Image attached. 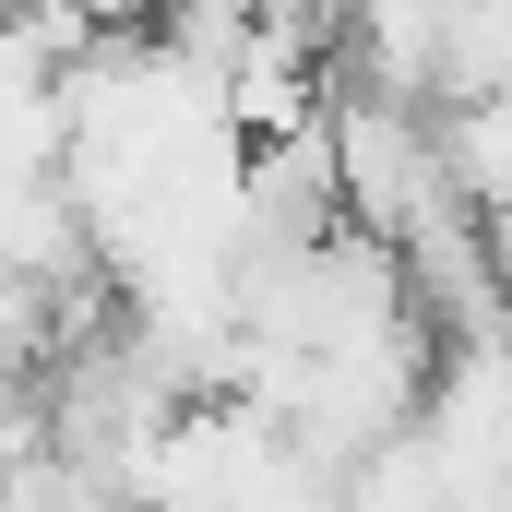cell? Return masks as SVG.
Returning <instances> with one entry per match:
<instances>
[{"label": "cell", "instance_id": "1", "mask_svg": "<svg viewBox=\"0 0 512 512\" xmlns=\"http://www.w3.org/2000/svg\"><path fill=\"white\" fill-rule=\"evenodd\" d=\"M322 143H334V203H346V227H370V239H405V227H429L441 203H465V191L441 179L429 96H382V84L346 72V96H322Z\"/></svg>", "mask_w": 512, "mask_h": 512}, {"label": "cell", "instance_id": "2", "mask_svg": "<svg viewBox=\"0 0 512 512\" xmlns=\"http://www.w3.org/2000/svg\"><path fill=\"white\" fill-rule=\"evenodd\" d=\"M501 96H512V0H501Z\"/></svg>", "mask_w": 512, "mask_h": 512}]
</instances>
